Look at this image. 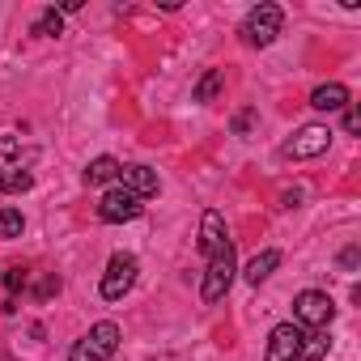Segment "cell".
Masks as SVG:
<instances>
[{"instance_id": "obj_1", "label": "cell", "mask_w": 361, "mask_h": 361, "mask_svg": "<svg viewBox=\"0 0 361 361\" xmlns=\"http://www.w3.org/2000/svg\"><path fill=\"white\" fill-rule=\"evenodd\" d=\"M115 348H119V323L102 319V323H94V327L73 344L68 361H111Z\"/></svg>"}, {"instance_id": "obj_2", "label": "cell", "mask_w": 361, "mask_h": 361, "mask_svg": "<svg viewBox=\"0 0 361 361\" xmlns=\"http://www.w3.org/2000/svg\"><path fill=\"white\" fill-rule=\"evenodd\" d=\"M281 26H285L281 5H255V9L243 18V39H247L251 47H268V43H276Z\"/></svg>"}, {"instance_id": "obj_3", "label": "cell", "mask_w": 361, "mask_h": 361, "mask_svg": "<svg viewBox=\"0 0 361 361\" xmlns=\"http://www.w3.org/2000/svg\"><path fill=\"white\" fill-rule=\"evenodd\" d=\"M327 145H331V128H327V123H306V128H298V132L281 145V157H285V161H306V157L327 153Z\"/></svg>"}, {"instance_id": "obj_4", "label": "cell", "mask_w": 361, "mask_h": 361, "mask_svg": "<svg viewBox=\"0 0 361 361\" xmlns=\"http://www.w3.org/2000/svg\"><path fill=\"white\" fill-rule=\"evenodd\" d=\"M234 243L226 247V251H217L213 259H209V272H204V285H200V298H204V306H213V302H221L226 293H230V285H234Z\"/></svg>"}, {"instance_id": "obj_5", "label": "cell", "mask_w": 361, "mask_h": 361, "mask_svg": "<svg viewBox=\"0 0 361 361\" xmlns=\"http://www.w3.org/2000/svg\"><path fill=\"white\" fill-rule=\"evenodd\" d=\"M293 319H298V327H327L331 319H336V302L323 293V289H302L298 298H293Z\"/></svg>"}, {"instance_id": "obj_6", "label": "cell", "mask_w": 361, "mask_h": 361, "mask_svg": "<svg viewBox=\"0 0 361 361\" xmlns=\"http://www.w3.org/2000/svg\"><path fill=\"white\" fill-rule=\"evenodd\" d=\"M136 272H140L136 255H128V251L111 255V264H106V272H102V298H106V302H119V298L136 285Z\"/></svg>"}, {"instance_id": "obj_7", "label": "cell", "mask_w": 361, "mask_h": 361, "mask_svg": "<svg viewBox=\"0 0 361 361\" xmlns=\"http://www.w3.org/2000/svg\"><path fill=\"white\" fill-rule=\"evenodd\" d=\"M140 213H145V200L132 196L128 188H111V192L102 196V204H98V217L111 221V226H119V221H136Z\"/></svg>"}, {"instance_id": "obj_8", "label": "cell", "mask_w": 361, "mask_h": 361, "mask_svg": "<svg viewBox=\"0 0 361 361\" xmlns=\"http://www.w3.org/2000/svg\"><path fill=\"white\" fill-rule=\"evenodd\" d=\"M302 336H306V327H298V323H276L272 336H268V353H264V361H298Z\"/></svg>"}, {"instance_id": "obj_9", "label": "cell", "mask_w": 361, "mask_h": 361, "mask_svg": "<svg viewBox=\"0 0 361 361\" xmlns=\"http://www.w3.org/2000/svg\"><path fill=\"white\" fill-rule=\"evenodd\" d=\"M119 188H128L132 196H140V200H149V196H157V170H149V166H140V161H128V166H119V178H115Z\"/></svg>"}, {"instance_id": "obj_10", "label": "cell", "mask_w": 361, "mask_h": 361, "mask_svg": "<svg viewBox=\"0 0 361 361\" xmlns=\"http://www.w3.org/2000/svg\"><path fill=\"white\" fill-rule=\"evenodd\" d=\"M230 247V230H226V217L217 213V209H209L204 217H200V251L213 259L217 251H226Z\"/></svg>"}, {"instance_id": "obj_11", "label": "cell", "mask_w": 361, "mask_h": 361, "mask_svg": "<svg viewBox=\"0 0 361 361\" xmlns=\"http://www.w3.org/2000/svg\"><path fill=\"white\" fill-rule=\"evenodd\" d=\"M310 106L314 111H344L348 106V90L340 81H323V85L310 90Z\"/></svg>"}, {"instance_id": "obj_12", "label": "cell", "mask_w": 361, "mask_h": 361, "mask_svg": "<svg viewBox=\"0 0 361 361\" xmlns=\"http://www.w3.org/2000/svg\"><path fill=\"white\" fill-rule=\"evenodd\" d=\"M276 268H281V251H259V255L247 264V272H243V276H247V285H255V289H259Z\"/></svg>"}, {"instance_id": "obj_13", "label": "cell", "mask_w": 361, "mask_h": 361, "mask_svg": "<svg viewBox=\"0 0 361 361\" xmlns=\"http://www.w3.org/2000/svg\"><path fill=\"white\" fill-rule=\"evenodd\" d=\"M115 178H119V161H115V157H94V161L85 166V183H90V188L115 183Z\"/></svg>"}, {"instance_id": "obj_14", "label": "cell", "mask_w": 361, "mask_h": 361, "mask_svg": "<svg viewBox=\"0 0 361 361\" xmlns=\"http://www.w3.org/2000/svg\"><path fill=\"white\" fill-rule=\"evenodd\" d=\"M327 348H331V336H327V327H319V331H310V336H302V348H298V361H323V357H327Z\"/></svg>"}, {"instance_id": "obj_15", "label": "cell", "mask_w": 361, "mask_h": 361, "mask_svg": "<svg viewBox=\"0 0 361 361\" xmlns=\"http://www.w3.org/2000/svg\"><path fill=\"white\" fill-rule=\"evenodd\" d=\"M221 90H226V73H221V68H209V73L200 77V85H196L192 98H196V102H213Z\"/></svg>"}, {"instance_id": "obj_16", "label": "cell", "mask_w": 361, "mask_h": 361, "mask_svg": "<svg viewBox=\"0 0 361 361\" xmlns=\"http://www.w3.org/2000/svg\"><path fill=\"white\" fill-rule=\"evenodd\" d=\"M35 174L30 170H0V192H30Z\"/></svg>"}, {"instance_id": "obj_17", "label": "cell", "mask_w": 361, "mask_h": 361, "mask_svg": "<svg viewBox=\"0 0 361 361\" xmlns=\"http://www.w3.org/2000/svg\"><path fill=\"white\" fill-rule=\"evenodd\" d=\"M35 35H43V39H56V35H64V13H60V9H47V13H39V22H35Z\"/></svg>"}, {"instance_id": "obj_18", "label": "cell", "mask_w": 361, "mask_h": 361, "mask_svg": "<svg viewBox=\"0 0 361 361\" xmlns=\"http://www.w3.org/2000/svg\"><path fill=\"white\" fill-rule=\"evenodd\" d=\"M26 230V217L18 209H0V238H22Z\"/></svg>"}, {"instance_id": "obj_19", "label": "cell", "mask_w": 361, "mask_h": 361, "mask_svg": "<svg viewBox=\"0 0 361 361\" xmlns=\"http://www.w3.org/2000/svg\"><path fill=\"white\" fill-rule=\"evenodd\" d=\"M22 157V140L18 136H0V166H13Z\"/></svg>"}, {"instance_id": "obj_20", "label": "cell", "mask_w": 361, "mask_h": 361, "mask_svg": "<svg viewBox=\"0 0 361 361\" xmlns=\"http://www.w3.org/2000/svg\"><path fill=\"white\" fill-rule=\"evenodd\" d=\"M251 128H255V111H238V115H234V132H238V136H247Z\"/></svg>"}, {"instance_id": "obj_21", "label": "cell", "mask_w": 361, "mask_h": 361, "mask_svg": "<svg viewBox=\"0 0 361 361\" xmlns=\"http://www.w3.org/2000/svg\"><path fill=\"white\" fill-rule=\"evenodd\" d=\"M357 259H361V251H357V247H344V251H340V268H344V272H353V268H357Z\"/></svg>"}, {"instance_id": "obj_22", "label": "cell", "mask_w": 361, "mask_h": 361, "mask_svg": "<svg viewBox=\"0 0 361 361\" xmlns=\"http://www.w3.org/2000/svg\"><path fill=\"white\" fill-rule=\"evenodd\" d=\"M344 128H348V132H357V128H361V115H357V106H344Z\"/></svg>"}, {"instance_id": "obj_23", "label": "cell", "mask_w": 361, "mask_h": 361, "mask_svg": "<svg viewBox=\"0 0 361 361\" xmlns=\"http://www.w3.org/2000/svg\"><path fill=\"white\" fill-rule=\"evenodd\" d=\"M5 285H9V289H22V285H26V272H22V268H13V272L5 276Z\"/></svg>"}]
</instances>
